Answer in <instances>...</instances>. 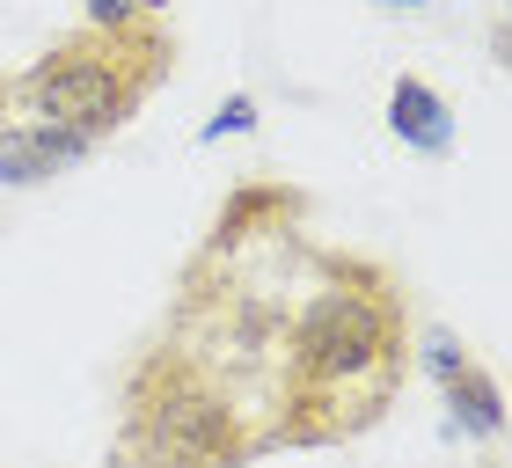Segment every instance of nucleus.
Returning <instances> with one entry per match:
<instances>
[{
	"label": "nucleus",
	"mask_w": 512,
	"mask_h": 468,
	"mask_svg": "<svg viewBox=\"0 0 512 468\" xmlns=\"http://www.w3.org/2000/svg\"><path fill=\"white\" fill-rule=\"evenodd\" d=\"M410 381V293L381 256L308 249V286L286 308L264 359V454L344 447L374 432Z\"/></svg>",
	"instance_id": "f257e3e1"
},
{
	"label": "nucleus",
	"mask_w": 512,
	"mask_h": 468,
	"mask_svg": "<svg viewBox=\"0 0 512 468\" xmlns=\"http://www.w3.org/2000/svg\"><path fill=\"white\" fill-rule=\"evenodd\" d=\"M256 454V410L191 344L161 337L125 366L110 468H249Z\"/></svg>",
	"instance_id": "f03ea898"
},
{
	"label": "nucleus",
	"mask_w": 512,
	"mask_h": 468,
	"mask_svg": "<svg viewBox=\"0 0 512 468\" xmlns=\"http://www.w3.org/2000/svg\"><path fill=\"white\" fill-rule=\"evenodd\" d=\"M176 66V30L169 15H139V22H81V30L52 37L44 52L8 81L15 103L37 125H66L81 139H103L132 125L139 103L169 81Z\"/></svg>",
	"instance_id": "7ed1b4c3"
},
{
	"label": "nucleus",
	"mask_w": 512,
	"mask_h": 468,
	"mask_svg": "<svg viewBox=\"0 0 512 468\" xmlns=\"http://www.w3.org/2000/svg\"><path fill=\"white\" fill-rule=\"evenodd\" d=\"M300 213H308V198L293 191L286 176H249L227 191V205L213 213V234H205V249H256V242H271V234H293Z\"/></svg>",
	"instance_id": "20e7f679"
},
{
	"label": "nucleus",
	"mask_w": 512,
	"mask_h": 468,
	"mask_svg": "<svg viewBox=\"0 0 512 468\" xmlns=\"http://www.w3.org/2000/svg\"><path fill=\"white\" fill-rule=\"evenodd\" d=\"M88 154H96V139H81L66 125H37V117L0 125V183H8V191H37V183L81 169Z\"/></svg>",
	"instance_id": "39448f33"
},
{
	"label": "nucleus",
	"mask_w": 512,
	"mask_h": 468,
	"mask_svg": "<svg viewBox=\"0 0 512 468\" xmlns=\"http://www.w3.org/2000/svg\"><path fill=\"white\" fill-rule=\"evenodd\" d=\"M388 132L403 139V147H417V154H454V110H447V96H439L432 81H417V74H403L388 88Z\"/></svg>",
	"instance_id": "423d86ee"
},
{
	"label": "nucleus",
	"mask_w": 512,
	"mask_h": 468,
	"mask_svg": "<svg viewBox=\"0 0 512 468\" xmlns=\"http://www.w3.org/2000/svg\"><path fill=\"white\" fill-rule=\"evenodd\" d=\"M439 388H447L454 432H469V439H498V432H505V388L491 381V366H483L476 351H469L454 373H439Z\"/></svg>",
	"instance_id": "0eeeda50"
},
{
	"label": "nucleus",
	"mask_w": 512,
	"mask_h": 468,
	"mask_svg": "<svg viewBox=\"0 0 512 468\" xmlns=\"http://www.w3.org/2000/svg\"><path fill=\"white\" fill-rule=\"evenodd\" d=\"M139 15H169V0H88V22H139Z\"/></svg>",
	"instance_id": "6e6552de"
},
{
	"label": "nucleus",
	"mask_w": 512,
	"mask_h": 468,
	"mask_svg": "<svg viewBox=\"0 0 512 468\" xmlns=\"http://www.w3.org/2000/svg\"><path fill=\"white\" fill-rule=\"evenodd\" d=\"M249 125H256V103H249V96H227L220 117L205 125V139H227V132H249Z\"/></svg>",
	"instance_id": "1a4fd4ad"
},
{
	"label": "nucleus",
	"mask_w": 512,
	"mask_h": 468,
	"mask_svg": "<svg viewBox=\"0 0 512 468\" xmlns=\"http://www.w3.org/2000/svg\"><path fill=\"white\" fill-rule=\"evenodd\" d=\"M15 110V88H8V74H0V117H8Z\"/></svg>",
	"instance_id": "9d476101"
},
{
	"label": "nucleus",
	"mask_w": 512,
	"mask_h": 468,
	"mask_svg": "<svg viewBox=\"0 0 512 468\" xmlns=\"http://www.w3.org/2000/svg\"><path fill=\"white\" fill-rule=\"evenodd\" d=\"M381 8H425V0H381Z\"/></svg>",
	"instance_id": "9b49d317"
}]
</instances>
